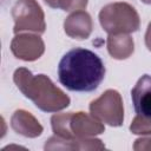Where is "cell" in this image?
<instances>
[{
	"label": "cell",
	"mask_w": 151,
	"mask_h": 151,
	"mask_svg": "<svg viewBox=\"0 0 151 151\" xmlns=\"http://www.w3.org/2000/svg\"><path fill=\"white\" fill-rule=\"evenodd\" d=\"M13 81L20 92L44 112H58L70 105V97L45 74H33L26 67L14 71Z\"/></svg>",
	"instance_id": "2"
},
{
	"label": "cell",
	"mask_w": 151,
	"mask_h": 151,
	"mask_svg": "<svg viewBox=\"0 0 151 151\" xmlns=\"http://www.w3.org/2000/svg\"><path fill=\"white\" fill-rule=\"evenodd\" d=\"M51 125L54 134L66 140L94 137L105 131L103 122L83 111L53 114Z\"/></svg>",
	"instance_id": "3"
},
{
	"label": "cell",
	"mask_w": 151,
	"mask_h": 151,
	"mask_svg": "<svg viewBox=\"0 0 151 151\" xmlns=\"http://www.w3.org/2000/svg\"><path fill=\"white\" fill-rule=\"evenodd\" d=\"M93 24L91 15L85 11H76L70 14L64 21L65 33L73 39L84 40L92 33Z\"/></svg>",
	"instance_id": "9"
},
{
	"label": "cell",
	"mask_w": 151,
	"mask_h": 151,
	"mask_svg": "<svg viewBox=\"0 0 151 151\" xmlns=\"http://www.w3.org/2000/svg\"><path fill=\"white\" fill-rule=\"evenodd\" d=\"M131 97L137 116L151 119V76H142L131 90Z\"/></svg>",
	"instance_id": "8"
},
{
	"label": "cell",
	"mask_w": 151,
	"mask_h": 151,
	"mask_svg": "<svg viewBox=\"0 0 151 151\" xmlns=\"http://www.w3.org/2000/svg\"><path fill=\"white\" fill-rule=\"evenodd\" d=\"M105 77L103 60L94 52L76 47L64 54L58 65V78L70 91L92 92Z\"/></svg>",
	"instance_id": "1"
},
{
	"label": "cell",
	"mask_w": 151,
	"mask_h": 151,
	"mask_svg": "<svg viewBox=\"0 0 151 151\" xmlns=\"http://www.w3.org/2000/svg\"><path fill=\"white\" fill-rule=\"evenodd\" d=\"M13 55L24 61H34L45 52V44L39 34L18 33L11 41Z\"/></svg>",
	"instance_id": "7"
},
{
	"label": "cell",
	"mask_w": 151,
	"mask_h": 151,
	"mask_svg": "<svg viewBox=\"0 0 151 151\" xmlns=\"http://www.w3.org/2000/svg\"><path fill=\"white\" fill-rule=\"evenodd\" d=\"M145 46L147 47V50L151 52V21L147 25L146 28V33H145Z\"/></svg>",
	"instance_id": "16"
},
{
	"label": "cell",
	"mask_w": 151,
	"mask_h": 151,
	"mask_svg": "<svg viewBox=\"0 0 151 151\" xmlns=\"http://www.w3.org/2000/svg\"><path fill=\"white\" fill-rule=\"evenodd\" d=\"M44 1L51 8L63 9L66 12H72V11L76 12V11L85 9L88 2V0H44Z\"/></svg>",
	"instance_id": "13"
},
{
	"label": "cell",
	"mask_w": 151,
	"mask_h": 151,
	"mask_svg": "<svg viewBox=\"0 0 151 151\" xmlns=\"http://www.w3.org/2000/svg\"><path fill=\"white\" fill-rule=\"evenodd\" d=\"M13 32L42 34L46 29L45 14L35 0H18L12 7Z\"/></svg>",
	"instance_id": "5"
},
{
	"label": "cell",
	"mask_w": 151,
	"mask_h": 151,
	"mask_svg": "<svg viewBox=\"0 0 151 151\" xmlns=\"http://www.w3.org/2000/svg\"><path fill=\"white\" fill-rule=\"evenodd\" d=\"M133 150L136 151H151V137H142L134 140Z\"/></svg>",
	"instance_id": "15"
},
{
	"label": "cell",
	"mask_w": 151,
	"mask_h": 151,
	"mask_svg": "<svg viewBox=\"0 0 151 151\" xmlns=\"http://www.w3.org/2000/svg\"><path fill=\"white\" fill-rule=\"evenodd\" d=\"M106 46L113 59H127L134 50V42L130 34H109Z\"/></svg>",
	"instance_id": "12"
},
{
	"label": "cell",
	"mask_w": 151,
	"mask_h": 151,
	"mask_svg": "<svg viewBox=\"0 0 151 151\" xmlns=\"http://www.w3.org/2000/svg\"><path fill=\"white\" fill-rule=\"evenodd\" d=\"M99 22L109 34H130L139 29L140 19L136 8L127 2H111L99 12Z\"/></svg>",
	"instance_id": "4"
},
{
	"label": "cell",
	"mask_w": 151,
	"mask_h": 151,
	"mask_svg": "<svg viewBox=\"0 0 151 151\" xmlns=\"http://www.w3.org/2000/svg\"><path fill=\"white\" fill-rule=\"evenodd\" d=\"M11 126L14 132L27 138H37L44 131V127L38 119L25 110H17L12 114Z\"/></svg>",
	"instance_id": "10"
},
{
	"label": "cell",
	"mask_w": 151,
	"mask_h": 151,
	"mask_svg": "<svg viewBox=\"0 0 151 151\" xmlns=\"http://www.w3.org/2000/svg\"><path fill=\"white\" fill-rule=\"evenodd\" d=\"M144 4H151V0H142Z\"/></svg>",
	"instance_id": "17"
},
{
	"label": "cell",
	"mask_w": 151,
	"mask_h": 151,
	"mask_svg": "<svg viewBox=\"0 0 151 151\" xmlns=\"http://www.w3.org/2000/svg\"><path fill=\"white\" fill-rule=\"evenodd\" d=\"M105 145L97 138H81L76 140H66L58 136L51 137L46 144L45 150H103Z\"/></svg>",
	"instance_id": "11"
},
{
	"label": "cell",
	"mask_w": 151,
	"mask_h": 151,
	"mask_svg": "<svg viewBox=\"0 0 151 151\" xmlns=\"http://www.w3.org/2000/svg\"><path fill=\"white\" fill-rule=\"evenodd\" d=\"M90 112L110 126H122L124 122V105L120 93L112 88L106 90L100 97L91 101Z\"/></svg>",
	"instance_id": "6"
},
{
	"label": "cell",
	"mask_w": 151,
	"mask_h": 151,
	"mask_svg": "<svg viewBox=\"0 0 151 151\" xmlns=\"http://www.w3.org/2000/svg\"><path fill=\"white\" fill-rule=\"evenodd\" d=\"M130 131L133 134H151V119H145L136 114L130 125Z\"/></svg>",
	"instance_id": "14"
}]
</instances>
